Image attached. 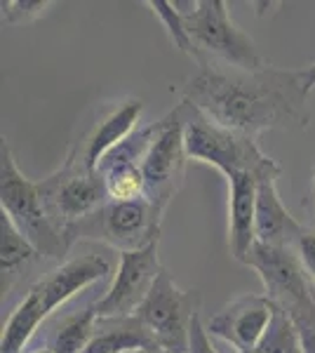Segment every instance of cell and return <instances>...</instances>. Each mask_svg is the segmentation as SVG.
Returning <instances> with one entry per match:
<instances>
[{"instance_id": "cell-18", "label": "cell", "mask_w": 315, "mask_h": 353, "mask_svg": "<svg viewBox=\"0 0 315 353\" xmlns=\"http://www.w3.org/2000/svg\"><path fill=\"white\" fill-rule=\"evenodd\" d=\"M96 313L92 306L88 309L66 316L59 323L54 337H52V351L54 353H85V349L90 346V341L94 337L96 330Z\"/></svg>"}, {"instance_id": "cell-10", "label": "cell", "mask_w": 315, "mask_h": 353, "mask_svg": "<svg viewBox=\"0 0 315 353\" xmlns=\"http://www.w3.org/2000/svg\"><path fill=\"white\" fill-rule=\"evenodd\" d=\"M160 271L163 266L158 259V243L136 252H120L118 271L111 288L104 297L92 304L96 318L106 321V318L134 316L151 292L153 283L158 281Z\"/></svg>"}, {"instance_id": "cell-16", "label": "cell", "mask_w": 315, "mask_h": 353, "mask_svg": "<svg viewBox=\"0 0 315 353\" xmlns=\"http://www.w3.org/2000/svg\"><path fill=\"white\" fill-rule=\"evenodd\" d=\"M158 351L153 332L136 316L96 321L94 337L85 353H136Z\"/></svg>"}, {"instance_id": "cell-22", "label": "cell", "mask_w": 315, "mask_h": 353, "mask_svg": "<svg viewBox=\"0 0 315 353\" xmlns=\"http://www.w3.org/2000/svg\"><path fill=\"white\" fill-rule=\"evenodd\" d=\"M0 8H3V21L12 26H24L40 19L52 8V3L50 0H3Z\"/></svg>"}, {"instance_id": "cell-11", "label": "cell", "mask_w": 315, "mask_h": 353, "mask_svg": "<svg viewBox=\"0 0 315 353\" xmlns=\"http://www.w3.org/2000/svg\"><path fill=\"white\" fill-rule=\"evenodd\" d=\"M273 311L276 304L263 294H243L210 318L207 332L236 346L238 353H254L271 325Z\"/></svg>"}, {"instance_id": "cell-19", "label": "cell", "mask_w": 315, "mask_h": 353, "mask_svg": "<svg viewBox=\"0 0 315 353\" xmlns=\"http://www.w3.org/2000/svg\"><path fill=\"white\" fill-rule=\"evenodd\" d=\"M36 257H40V254L28 243V238L5 214H0V271H3V283L5 278L14 276L21 266L31 264Z\"/></svg>"}, {"instance_id": "cell-9", "label": "cell", "mask_w": 315, "mask_h": 353, "mask_svg": "<svg viewBox=\"0 0 315 353\" xmlns=\"http://www.w3.org/2000/svg\"><path fill=\"white\" fill-rule=\"evenodd\" d=\"M240 264L259 273L266 297L285 311L313 306L315 297L308 288V276L294 248L285 245H266L256 241Z\"/></svg>"}, {"instance_id": "cell-3", "label": "cell", "mask_w": 315, "mask_h": 353, "mask_svg": "<svg viewBox=\"0 0 315 353\" xmlns=\"http://www.w3.org/2000/svg\"><path fill=\"white\" fill-rule=\"evenodd\" d=\"M0 208L3 214L28 238L40 257L59 259L68 252L66 236L48 214L38 181L28 179L17 168L14 153L3 134L0 146Z\"/></svg>"}, {"instance_id": "cell-30", "label": "cell", "mask_w": 315, "mask_h": 353, "mask_svg": "<svg viewBox=\"0 0 315 353\" xmlns=\"http://www.w3.org/2000/svg\"><path fill=\"white\" fill-rule=\"evenodd\" d=\"M153 353H167V351H160V349H158V351H153Z\"/></svg>"}, {"instance_id": "cell-28", "label": "cell", "mask_w": 315, "mask_h": 353, "mask_svg": "<svg viewBox=\"0 0 315 353\" xmlns=\"http://www.w3.org/2000/svg\"><path fill=\"white\" fill-rule=\"evenodd\" d=\"M313 201H315V179H313Z\"/></svg>"}, {"instance_id": "cell-1", "label": "cell", "mask_w": 315, "mask_h": 353, "mask_svg": "<svg viewBox=\"0 0 315 353\" xmlns=\"http://www.w3.org/2000/svg\"><path fill=\"white\" fill-rule=\"evenodd\" d=\"M176 94L212 123L250 139L268 130H306L311 121L303 68L238 71L198 64V73L186 78Z\"/></svg>"}, {"instance_id": "cell-15", "label": "cell", "mask_w": 315, "mask_h": 353, "mask_svg": "<svg viewBox=\"0 0 315 353\" xmlns=\"http://www.w3.org/2000/svg\"><path fill=\"white\" fill-rule=\"evenodd\" d=\"M256 186L259 176L250 172L233 174L228 179V245L238 261H243L256 243Z\"/></svg>"}, {"instance_id": "cell-20", "label": "cell", "mask_w": 315, "mask_h": 353, "mask_svg": "<svg viewBox=\"0 0 315 353\" xmlns=\"http://www.w3.org/2000/svg\"><path fill=\"white\" fill-rule=\"evenodd\" d=\"M254 353H303L301 337H299V332H296L294 323H292L289 313L285 309H280L278 304H276V311H273L271 325L263 332V337Z\"/></svg>"}, {"instance_id": "cell-5", "label": "cell", "mask_w": 315, "mask_h": 353, "mask_svg": "<svg viewBox=\"0 0 315 353\" xmlns=\"http://www.w3.org/2000/svg\"><path fill=\"white\" fill-rule=\"evenodd\" d=\"M163 212L148 198L136 201H108L96 212L66 229V243L78 241L106 243L118 252H136L160 241Z\"/></svg>"}, {"instance_id": "cell-25", "label": "cell", "mask_w": 315, "mask_h": 353, "mask_svg": "<svg viewBox=\"0 0 315 353\" xmlns=\"http://www.w3.org/2000/svg\"><path fill=\"white\" fill-rule=\"evenodd\" d=\"M188 353H216L214 346H212L207 325H203V318H200V313L193 318V323H191V334H188Z\"/></svg>"}, {"instance_id": "cell-7", "label": "cell", "mask_w": 315, "mask_h": 353, "mask_svg": "<svg viewBox=\"0 0 315 353\" xmlns=\"http://www.w3.org/2000/svg\"><path fill=\"white\" fill-rule=\"evenodd\" d=\"M153 128L156 132L141 158V174L146 184L144 198L165 214L186 176L188 153L184 146V121H181L179 106L153 123Z\"/></svg>"}, {"instance_id": "cell-6", "label": "cell", "mask_w": 315, "mask_h": 353, "mask_svg": "<svg viewBox=\"0 0 315 353\" xmlns=\"http://www.w3.org/2000/svg\"><path fill=\"white\" fill-rule=\"evenodd\" d=\"M200 306L203 297L198 290H181L172 273L163 269L134 316L153 332L160 351L188 353L191 323L200 313Z\"/></svg>"}, {"instance_id": "cell-24", "label": "cell", "mask_w": 315, "mask_h": 353, "mask_svg": "<svg viewBox=\"0 0 315 353\" xmlns=\"http://www.w3.org/2000/svg\"><path fill=\"white\" fill-rule=\"evenodd\" d=\"M294 250H296V254H299L306 276L315 283V231H311V229L303 231L294 245Z\"/></svg>"}, {"instance_id": "cell-23", "label": "cell", "mask_w": 315, "mask_h": 353, "mask_svg": "<svg viewBox=\"0 0 315 353\" xmlns=\"http://www.w3.org/2000/svg\"><path fill=\"white\" fill-rule=\"evenodd\" d=\"M292 323H294L296 332L301 337L303 353H315V304L303 306V309L287 311Z\"/></svg>"}, {"instance_id": "cell-13", "label": "cell", "mask_w": 315, "mask_h": 353, "mask_svg": "<svg viewBox=\"0 0 315 353\" xmlns=\"http://www.w3.org/2000/svg\"><path fill=\"white\" fill-rule=\"evenodd\" d=\"M108 273H111V261L96 252L78 254V257H71L64 264H59L50 276L36 283L48 316L54 313L61 304H66L68 299L76 297L78 292L104 281Z\"/></svg>"}, {"instance_id": "cell-14", "label": "cell", "mask_w": 315, "mask_h": 353, "mask_svg": "<svg viewBox=\"0 0 315 353\" xmlns=\"http://www.w3.org/2000/svg\"><path fill=\"white\" fill-rule=\"evenodd\" d=\"M278 176L280 174H266L259 179L256 186V241L266 245H285L294 248L296 241L306 226L299 224L278 193Z\"/></svg>"}, {"instance_id": "cell-12", "label": "cell", "mask_w": 315, "mask_h": 353, "mask_svg": "<svg viewBox=\"0 0 315 353\" xmlns=\"http://www.w3.org/2000/svg\"><path fill=\"white\" fill-rule=\"evenodd\" d=\"M141 111H144V101L141 99H130L125 104H120L118 109H113L108 116L101 118L88 134L80 137L76 144L71 146L66 161L96 170V165L101 163V158L108 151L116 149L130 134L136 132L134 128L141 118Z\"/></svg>"}, {"instance_id": "cell-17", "label": "cell", "mask_w": 315, "mask_h": 353, "mask_svg": "<svg viewBox=\"0 0 315 353\" xmlns=\"http://www.w3.org/2000/svg\"><path fill=\"white\" fill-rule=\"evenodd\" d=\"M45 318H48V311H45L43 297H40V290L33 285L5 323L3 337H0V353H24L26 344L43 325Z\"/></svg>"}, {"instance_id": "cell-27", "label": "cell", "mask_w": 315, "mask_h": 353, "mask_svg": "<svg viewBox=\"0 0 315 353\" xmlns=\"http://www.w3.org/2000/svg\"><path fill=\"white\" fill-rule=\"evenodd\" d=\"M31 353H54V351H52V346L48 344V346H40V349H33Z\"/></svg>"}, {"instance_id": "cell-4", "label": "cell", "mask_w": 315, "mask_h": 353, "mask_svg": "<svg viewBox=\"0 0 315 353\" xmlns=\"http://www.w3.org/2000/svg\"><path fill=\"white\" fill-rule=\"evenodd\" d=\"M184 26L196 48L198 64H219L238 71H263L271 66L256 43L228 14L223 0H198V8L184 17Z\"/></svg>"}, {"instance_id": "cell-8", "label": "cell", "mask_w": 315, "mask_h": 353, "mask_svg": "<svg viewBox=\"0 0 315 353\" xmlns=\"http://www.w3.org/2000/svg\"><path fill=\"white\" fill-rule=\"evenodd\" d=\"M38 191L52 221L64 231L88 214L96 212L108 198L104 176L85 165L64 161L59 170L38 181Z\"/></svg>"}, {"instance_id": "cell-26", "label": "cell", "mask_w": 315, "mask_h": 353, "mask_svg": "<svg viewBox=\"0 0 315 353\" xmlns=\"http://www.w3.org/2000/svg\"><path fill=\"white\" fill-rule=\"evenodd\" d=\"M303 85H306V92L311 94L315 88V64L303 68Z\"/></svg>"}, {"instance_id": "cell-21", "label": "cell", "mask_w": 315, "mask_h": 353, "mask_svg": "<svg viewBox=\"0 0 315 353\" xmlns=\"http://www.w3.org/2000/svg\"><path fill=\"white\" fill-rule=\"evenodd\" d=\"M146 5L153 10V14L160 19V24L165 26L172 45H174L179 52H184L188 57H196V48H193L191 36H188V31L184 26V17L176 12L172 0H148Z\"/></svg>"}, {"instance_id": "cell-2", "label": "cell", "mask_w": 315, "mask_h": 353, "mask_svg": "<svg viewBox=\"0 0 315 353\" xmlns=\"http://www.w3.org/2000/svg\"><path fill=\"white\" fill-rule=\"evenodd\" d=\"M179 111L184 121V146L191 161L212 165L226 179L240 172L256 174L259 179L266 174H283V168L256 146V139L212 123L186 101L179 104Z\"/></svg>"}, {"instance_id": "cell-29", "label": "cell", "mask_w": 315, "mask_h": 353, "mask_svg": "<svg viewBox=\"0 0 315 353\" xmlns=\"http://www.w3.org/2000/svg\"><path fill=\"white\" fill-rule=\"evenodd\" d=\"M136 353H153V351H136Z\"/></svg>"}]
</instances>
